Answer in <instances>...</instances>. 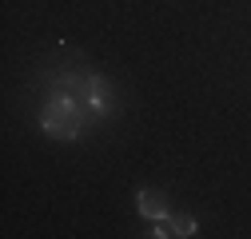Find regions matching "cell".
Listing matches in <instances>:
<instances>
[{
    "mask_svg": "<svg viewBox=\"0 0 251 239\" xmlns=\"http://www.w3.org/2000/svg\"><path fill=\"white\" fill-rule=\"evenodd\" d=\"M84 120H88V108H84L76 96H68L64 88H56V96H52V100L44 104V112H40L44 132L56 136V140H76L80 128H84Z\"/></svg>",
    "mask_w": 251,
    "mask_h": 239,
    "instance_id": "6da1fadb",
    "label": "cell"
},
{
    "mask_svg": "<svg viewBox=\"0 0 251 239\" xmlns=\"http://www.w3.org/2000/svg\"><path fill=\"white\" fill-rule=\"evenodd\" d=\"M112 104H116V96H112V84H108L104 76H92L88 112H92V116H108V112H112Z\"/></svg>",
    "mask_w": 251,
    "mask_h": 239,
    "instance_id": "7a4b0ae2",
    "label": "cell"
},
{
    "mask_svg": "<svg viewBox=\"0 0 251 239\" xmlns=\"http://www.w3.org/2000/svg\"><path fill=\"white\" fill-rule=\"evenodd\" d=\"M140 215L144 219H168V199L164 191H155V188H140Z\"/></svg>",
    "mask_w": 251,
    "mask_h": 239,
    "instance_id": "3957f363",
    "label": "cell"
},
{
    "mask_svg": "<svg viewBox=\"0 0 251 239\" xmlns=\"http://www.w3.org/2000/svg\"><path fill=\"white\" fill-rule=\"evenodd\" d=\"M172 235H196V215H187V212L172 215Z\"/></svg>",
    "mask_w": 251,
    "mask_h": 239,
    "instance_id": "277c9868",
    "label": "cell"
}]
</instances>
